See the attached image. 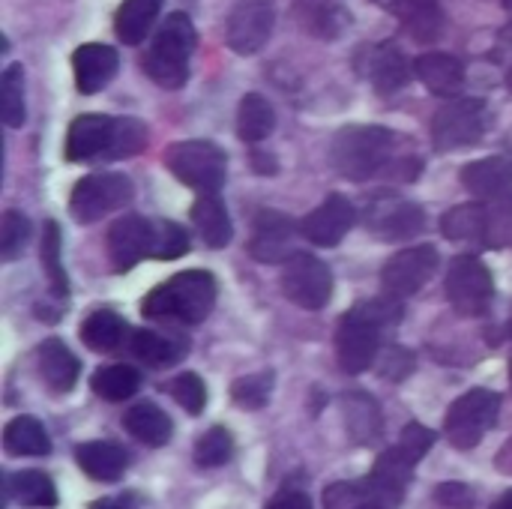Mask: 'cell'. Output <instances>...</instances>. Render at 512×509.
I'll list each match as a JSON object with an SVG mask.
<instances>
[{"label": "cell", "instance_id": "6da1fadb", "mask_svg": "<svg viewBox=\"0 0 512 509\" xmlns=\"http://www.w3.org/2000/svg\"><path fill=\"white\" fill-rule=\"evenodd\" d=\"M219 297L216 276L207 270H183L171 276L168 282L156 285L144 303L141 312L144 318L153 321H180V324H201Z\"/></svg>", "mask_w": 512, "mask_h": 509}, {"label": "cell", "instance_id": "7a4b0ae2", "mask_svg": "<svg viewBox=\"0 0 512 509\" xmlns=\"http://www.w3.org/2000/svg\"><path fill=\"white\" fill-rule=\"evenodd\" d=\"M396 141L399 138L384 126H345L333 138L330 162L345 180L363 183L393 168Z\"/></svg>", "mask_w": 512, "mask_h": 509}, {"label": "cell", "instance_id": "3957f363", "mask_svg": "<svg viewBox=\"0 0 512 509\" xmlns=\"http://www.w3.org/2000/svg\"><path fill=\"white\" fill-rule=\"evenodd\" d=\"M195 51V24L186 12H171L144 54V72L165 90H180L189 78V57Z\"/></svg>", "mask_w": 512, "mask_h": 509}, {"label": "cell", "instance_id": "277c9868", "mask_svg": "<svg viewBox=\"0 0 512 509\" xmlns=\"http://www.w3.org/2000/svg\"><path fill=\"white\" fill-rule=\"evenodd\" d=\"M165 165L195 192H219L228 174V156L213 141H177L168 147Z\"/></svg>", "mask_w": 512, "mask_h": 509}, {"label": "cell", "instance_id": "5b68a950", "mask_svg": "<svg viewBox=\"0 0 512 509\" xmlns=\"http://www.w3.org/2000/svg\"><path fill=\"white\" fill-rule=\"evenodd\" d=\"M132 198H135V186L126 174L96 171L75 183L72 198H69V213L75 216V222L93 225L102 216L132 204Z\"/></svg>", "mask_w": 512, "mask_h": 509}, {"label": "cell", "instance_id": "8992f818", "mask_svg": "<svg viewBox=\"0 0 512 509\" xmlns=\"http://www.w3.org/2000/svg\"><path fill=\"white\" fill-rule=\"evenodd\" d=\"M501 414V396L492 390H468L465 396H459L444 420V435L456 450H474L486 432L498 423Z\"/></svg>", "mask_w": 512, "mask_h": 509}, {"label": "cell", "instance_id": "52a82bcc", "mask_svg": "<svg viewBox=\"0 0 512 509\" xmlns=\"http://www.w3.org/2000/svg\"><path fill=\"white\" fill-rule=\"evenodd\" d=\"M381 333L384 327L357 303L336 330V357L342 372L348 375H360L366 369H372V363L381 354Z\"/></svg>", "mask_w": 512, "mask_h": 509}, {"label": "cell", "instance_id": "ba28073f", "mask_svg": "<svg viewBox=\"0 0 512 509\" xmlns=\"http://www.w3.org/2000/svg\"><path fill=\"white\" fill-rule=\"evenodd\" d=\"M486 102L474 96H456L444 102L432 117V141L438 150H462L483 138Z\"/></svg>", "mask_w": 512, "mask_h": 509}, {"label": "cell", "instance_id": "9c48e42d", "mask_svg": "<svg viewBox=\"0 0 512 509\" xmlns=\"http://www.w3.org/2000/svg\"><path fill=\"white\" fill-rule=\"evenodd\" d=\"M447 297L462 318H480L495 300V282L489 267L474 255H459L447 270Z\"/></svg>", "mask_w": 512, "mask_h": 509}, {"label": "cell", "instance_id": "30bf717a", "mask_svg": "<svg viewBox=\"0 0 512 509\" xmlns=\"http://www.w3.org/2000/svg\"><path fill=\"white\" fill-rule=\"evenodd\" d=\"M282 294L294 306L318 312L333 297V273L321 258L309 252H294L282 270Z\"/></svg>", "mask_w": 512, "mask_h": 509}, {"label": "cell", "instance_id": "8fae6325", "mask_svg": "<svg viewBox=\"0 0 512 509\" xmlns=\"http://www.w3.org/2000/svg\"><path fill=\"white\" fill-rule=\"evenodd\" d=\"M108 258L117 273H129L144 258H156V222L138 213L114 219L105 234Z\"/></svg>", "mask_w": 512, "mask_h": 509}, {"label": "cell", "instance_id": "7c38bea8", "mask_svg": "<svg viewBox=\"0 0 512 509\" xmlns=\"http://www.w3.org/2000/svg\"><path fill=\"white\" fill-rule=\"evenodd\" d=\"M273 27H276V12L267 0H243L228 15L225 42L234 54L249 57L267 45V39L273 36Z\"/></svg>", "mask_w": 512, "mask_h": 509}, {"label": "cell", "instance_id": "4fadbf2b", "mask_svg": "<svg viewBox=\"0 0 512 509\" xmlns=\"http://www.w3.org/2000/svg\"><path fill=\"white\" fill-rule=\"evenodd\" d=\"M438 273V249L435 246H411L396 252L381 273V282L387 294L393 297H411L420 288L429 285V279Z\"/></svg>", "mask_w": 512, "mask_h": 509}, {"label": "cell", "instance_id": "5bb4252c", "mask_svg": "<svg viewBox=\"0 0 512 509\" xmlns=\"http://www.w3.org/2000/svg\"><path fill=\"white\" fill-rule=\"evenodd\" d=\"M300 225L279 210H261L255 216V231L249 240V255L261 264H285L294 255V240Z\"/></svg>", "mask_w": 512, "mask_h": 509}, {"label": "cell", "instance_id": "9a60e30c", "mask_svg": "<svg viewBox=\"0 0 512 509\" xmlns=\"http://www.w3.org/2000/svg\"><path fill=\"white\" fill-rule=\"evenodd\" d=\"M357 210L345 195H330L324 204H318L303 222H300V234L315 243V246H339L342 237L354 228Z\"/></svg>", "mask_w": 512, "mask_h": 509}, {"label": "cell", "instance_id": "2e32d148", "mask_svg": "<svg viewBox=\"0 0 512 509\" xmlns=\"http://www.w3.org/2000/svg\"><path fill=\"white\" fill-rule=\"evenodd\" d=\"M117 117L108 114H81L72 120L66 132V159L84 162V159H108V150L114 144Z\"/></svg>", "mask_w": 512, "mask_h": 509}, {"label": "cell", "instance_id": "e0dca14e", "mask_svg": "<svg viewBox=\"0 0 512 509\" xmlns=\"http://www.w3.org/2000/svg\"><path fill=\"white\" fill-rule=\"evenodd\" d=\"M120 57L111 45L102 42H84L72 54V72H75V87L87 96L99 93L114 75H117Z\"/></svg>", "mask_w": 512, "mask_h": 509}, {"label": "cell", "instance_id": "ac0fdd59", "mask_svg": "<svg viewBox=\"0 0 512 509\" xmlns=\"http://www.w3.org/2000/svg\"><path fill=\"white\" fill-rule=\"evenodd\" d=\"M426 228V213L414 201H381L369 210V231L381 240H411Z\"/></svg>", "mask_w": 512, "mask_h": 509}, {"label": "cell", "instance_id": "d6986e66", "mask_svg": "<svg viewBox=\"0 0 512 509\" xmlns=\"http://www.w3.org/2000/svg\"><path fill=\"white\" fill-rule=\"evenodd\" d=\"M78 468L96 483H117L129 468V453L114 441H87L75 450Z\"/></svg>", "mask_w": 512, "mask_h": 509}, {"label": "cell", "instance_id": "ffe728a7", "mask_svg": "<svg viewBox=\"0 0 512 509\" xmlns=\"http://www.w3.org/2000/svg\"><path fill=\"white\" fill-rule=\"evenodd\" d=\"M462 186L480 198H501L512 192V159L489 156L462 168Z\"/></svg>", "mask_w": 512, "mask_h": 509}, {"label": "cell", "instance_id": "44dd1931", "mask_svg": "<svg viewBox=\"0 0 512 509\" xmlns=\"http://www.w3.org/2000/svg\"><path fill=\"white\" fill-rule=\"evenodd\" d=\"M36 357H39V375L54 393H69L78 384L81 363L60 339H45Z\"/></svg>", "mask_w": 512, "mask_h": 509}, {"label": "cell", "instance_id": "7402d4cb", "mask_svg": "<svg viewBox=\"0 0 512 509\" xmlns=\"http://www.w3.org/2000/svg\"><path fill=\"white\" fill-rule=\"evenodd\" d=\"M417 78L435 93V96H456L462 81H465V66L459 57L444 54V51H429L420 54L414 63Z\"/></svg>", "mask_w": 512, "mask_h": 509}, {"label": "cell", "instance_id": "603a6c76", "mask_svg": "<svg viewBox=\"0 0 512 509\" xmlns=\"http://www.w3.org/2000/svg\"><path fill=\"white\" fill-rule=\"evenodd\" d=\"M15 501L18 507L48 509L57 507V489L48 474L42 471H18L3 474V501Z\"/></svg>", "mask_w": 512, "mask_h": 509}, {"label": "cell", "instance_id": "cb8c5ba5", "mask_svg": "<svg viewBox=\"0 0 512 509\" xmlns=\"http://www.w3.org/2000/svg\"><path fill=\"white\" fill-rule=\"evenodd\" d=\"M192 222L201 234V240L210 249H222L231 243V216L216 192H201L192 204Z\"/></svg>", "mask_w": 512, "mask_h": 509}, {"label": "cell", "instance_id": "d4e9b609", "mask_svg": "<svg viewBox=\"0 0 512 509\" xmlns=\"http://www.w3.org/2000/svg\"><path fill=\"white\" fill-rule=\"evenodd\" d=\"M123 426L144 447H165L171 441V432H174L171 417L159 405H150V402L132 405L123 417Z\"/></svg>", "mask_w": 512, "mask_h": 509}, {"label": "cell", "instance_id": "484cf974", "mask_svg": "<svg viewBox=\"0 0 512 509\" xmlns=\"http://www.w3.org/2000/svg\"><path fill=\"white\" fill-rule=\"evenodd\" d=\"M396 15L411 39L429 45L444 33V12L438 0H399Z\"/></svg>", "mask_w": 512, "mask_h": 509}, {"label": "cell", "instance_id": "4316f807", "mask_svg": "<svg viewBox=\"0 0 512 509\" xmlns=\"http://www.w3.org/2000/svg\"><path fill=\"white\" fill-rule=\"evenodd\" d=\"M369 78H372V87L381 96H393V93H399L411 81V63H408V57L399 48L381 45L378 51H372Z\"/></svg>", "mask_w": 512, "mask_h": 509}, {"label": "cell", "instance_id": "83f0119b", "mask_svg": "<svg viewBox=\"0 0 512 509\" xmlns=\"http://www.w3.org/2000/svg\"><path fill=\"white\" fill-rule=\"evenodd\" d=\"M342 411H345V426L351 432V438L357 444H372L381 438L384 432V417L375 405L372 396L366 393H348L345 402H342Z\"/></svg>", "mask_w": 512, "mask_h": 509}, {"label": "cell", "instance_id": "f1b7e54d", "mask_svg": "<svg viewBox=\"0 0 512 509\" xmlns=\"http://www.w3.org/2000/svg\"><path fill=\"white\" fill-rule=\"evenodd\" d=\"M159 9H162V0H123L114 15V30L120 36V42H126V45L144 42L156 24Z\"/></svg>", "mask_w": 512, "mask_h": 509}, {"label": "cell", "instance_id": "f546056e", "mask_svg": "<svg viewBox=\"0 0 512 509\" xmlns=\"http://www.w3.org/2000/svg\"><path fill=\"white\" fill-rule=\"evenodd\" d=\"M273 129H276V111L270 99H264L261 93H246L237 108V135L246 144H258L270 138Z\"/></svg>", "mask_w": 512, "mask_h": 509}, {"label": "cell", "instance_id": "4dcf8cb0", "mask_svg": "<svg viewBox=\"0 0 512 509\" xmlns=\"http://www.w3.org/2000/svg\"><path fill=\"white\" fill-rule=\"evenodd\" d=\"M78 333H81V342L90 351L108 354V351H114L126 339V321L117 312H111V309H96V312H90L84 318Z\"/></svg>", "mask_w": 512, "mask_h": 509}, {"label": "cell", "instance_id": "1f68e13d", "mask_svg": "<svg viewBox=\"0 0 512 509\" xmlns=\"http://www.w3.org/2000/svg\"><path fill=\"white\" fill-rule=\"evenodd\" d=\"M129 354L138 363L150 366V369H165V366H174L186 351L174 339L159 336L153 330H132V336H129Z\"/></svg>", "mask_w": 512, "mask_h": 509}, {"label": "cell", "instance_id": "d6a6232c", "mask_svg": "<svg viewBox=\"0 0 512 509\" xmlns=\"http://www.w3.org/2000/svg\"><path fill=\"white\" fill-rule=\"evenodd\" d=\"M3 444L12 456H48L51 453V438L36 417H15L3 432Z\"/></svg>", "mask_w": 512, "mask_h": 509}, {"label": "cell", "instance_id": "836d02e7", "mask_svg": "<svg viewBox=\"0 0 512 509\" xmlns=\"http://www.w3.org/2000/svg\"><path fill=\"white\" fill-rule=\"evenodd\" d=\"M90 387L105 402H126V399H132L138 393L141 375L132 366H126V363H114V366L96 369L93 378H90Z\"/></svg>", "mask_w": 512, "mask_h": 509}, {"label": "cell", "instance_id": "e575fe53", "mask_svg": "<svg viewBox=\"0 0 512 509\" xmlns=\"http://www.w3.org/2000/svg\"><path fill=\"white\" fill-rule=\"evenodd\" d=\"M441 234L447 240H486L489 234V207L459 204L441 219Z\"/></svg>", "mask_w": 512, "mask_h": 509}, {"label": "cell", "instance_id": "d590c367", "mask_svg": "<svg viewBox=\"0 0 512 509\" xmlns=\"http://www.w3.org/2000/svg\"><path fill=\"white\" fill-rule=\"evenodd\" d=\"M0 120L9 129L24 126L27 120V102H24V66L12 63L0 75Z\"/></svg>", "mask_w": 512, "mask_h": 509}, {"label": "cell", "instance_id": "8d00e7d4", "mask_svg": "<svg viewBox=\"0 0 512 509\" xmlns=\"http://www.w3.org/2000/svg\"><path fill=\"white\" fill-rule=\"evenodd\" d=\"M39 255H42V267H45V279L54 297H66L69 294V279L66 270L60 264V225L54 219H48L42 225V243H39Z\"/></svg>", "mask_w": 512, "mask_h": 509}, {"label": "cell", "instance_id": "74e56055", "mask_svg": "<svg viewBox=\"0 0 512 509\" xmlns=\"http://www.w3.org/2000/svg\"><path fill=\"white\" fill-rule=\"evenodd\" d=\"M234 453V438L228 429L213 426L207 429L198 441H195V465L210 471V468H222Z\"/></svg>", "mask_w": 512, "mask_h": 509}, {"label": "cell", "instance_id": "f35d334b", "mask_svg": "<svg viewBox=\"0 0 512 509\" xmlns=\"http://www.w3.org/2000/svg\"><path fill=\"white\" fill-rule=\"evenodd\" d=\"M273 384L276 375L273 372H258V375H243L234 381L231 387V399L243 408V411H261L270 396H273Z\"/></svg>", "mask_w": 512, "mask_h": 509}, {"label": "cell", "instance_id": "ab89813d", "mask_svg": "<svg viewBox=\"0 0 512 509\" xmlns=\"http://www.w3.org/2000/svg\"><path fill=\"white\" fill-rule=\"evenodd\" d=\"M33 225L24 213L18 210H6L3 213V225H0V255L3 261H15L24 255L27 243H30Z\"/></svg>", "mask_w": 512, "mask_h": 509}, {"label": "cell", "instance_id": "60d3db41", "mask_svg": "<svg viewBox=\"0 0 512 509\" xmlns=\"http://www.w3.org/2000/svg\"><path fill=\"white\" fill-rule=\"evenodd\" d=\"M144 147H147V126L132 117H117V132H114L108 159H129V156H138Z\"/></svg>", "mask_w": 512, "mask_h": 509}, {"label": "cell", "instance_id": "b9f144b4", "mask_svg": "<svg viewBox=\"0 0 512 509\" xmlns=\"http://www.w3.org/2000/svg\"><path fill=\"white\" fill-rule=\"evenodd\" d=\"M168 393H171V399H174L186 414H192V417H198V414L207 408V387H204V381H201L195 372L177 375V378L168 384Z\"/></svg>", "mask_w": 512, "mask_h": 509}, {"label": "cell", "instance_id": "7bdbcfd3", "mask_svg": "<svg viewBox=\"0 0 512 509\" xmlns=\"http://www.w3.org/2000/svg\"><path fill=\"white\" fill-rule=\"evenodd\" d=\"M189 252V234L171 219H156V258L174 261Z\"/></svg>", "mask_w": 512, "mask_h": 509}, {"label": "cell", "instance_id": "ee69618b", "mask_svg": "<svg viewBox=\"0 0 512 509\" xmlns=\"http://www.w3.org/2000/svg\"><path fill=\"white\" fill-rule=\"evenodd\" d=\"M363 504H375L366 480H357V483H333L324 492V509H360Z\"/></svg>", "mask_w": 512, "mask_h": 509}, {"label": "cell", "instance_id": "f6af8a7d", "mask_svg": "<svg viewBox=\"0 0 512 509\" xmlns=\"http://www.w3.org/2000/svg\"><path fill=\"white\" fill-rule=\"evenodd\" d=\"M495 207L489 210V234L486 246H510L512 243V192L492 198Z\"/></svg>", "mask_w": 512, "mask_h": 509}, {"label": "cell", "instance_id": "bcb514c9", "mask_svg": "<svg viewBox=\"0 0 512 509\" xmlns=\"http://www.w3.org/2000/svg\"><path fill=\"white\" fill-rule=\"evenodd\" d=\"M378 372L387 378V381H402L414 372V354L408 348H399V345H390L378 354L375 360Z\"/></svg>", "mask_w": 512, "mask_h": 509}, {"label": "cell", "instance_id": "7dc6e473", "mask_svg": "<svg viewBox=\"0 0 512 509\" xmlns=\"http://www.w3.org/2000/svg\"><path fill=\"white\" fill-rule=\"evenodd\" d=\"M435 441H438V435L429 429V426H420V423H408L405 429H402V438H399V447L414 459V462H420V459H426V453L435 447Z\"/></svg>", "mask_w": 512, "mask_h": 509}, {"label": "cell", "instance_id": "c3c4849f", "mask_svg": "<svg viewBox=\"0 0 512 509\" xmlns=\"http://www.w3.org/2000/svg\"><path fill=\"white\" fill-rule=\"evenodd\" d=\"M435 501L450 509H471L477 498H474V489L465 483H441L435 489Z\"/></svg>", "mask_w": 512, "mask_h": 509}, {"label": "cell", "instance_id": "681fc988", "mask_svg": "<svg viewBox=\"0 0 512 509\" xmlns=\"http://www.w3.org/2000/svg\"><path fill=\"white\" fill-rule=\"evenodd\" d=\"M264 509H312V501L300 489H282Z\"/></svg>", "mask_w": 512, "mask_h": 509}, {"label": "cell", "instance_id": "f907efd6", "mask_svg": "<svg viewBox=\"0 0 512 509\" xmlns=\"http://www.w3.org/2000/svg\"><path fill=\"white\" fill-rule=\"evenodd\" d=\"M132 507H135V495H132V492L120 495L117 501H99V504H93V509H132Z\"/></svg>", "mask_w": 512, "mask_h": 509}, {"label": "cell", "instance_id": "816d5d0a", "mask_svg": "<svg viewBox=\"0 0 512 509\" xmlns=\"http://www.w3.org/2000/svg\"><path fill=\"white\" fill-rule=\"evenodd\" d=\"M492 509H512V489L510 492H504V495L492 504Z\"/></svg>", "mask_w": 512, "mask_h": 509}, {"label": "cell", "instance_id": "f5cc1de1", "mask_svg": "<svg viewBox=\"0 0 512 509\" xmlns=\"http://www.w3.org/2000/svg\"><path fill=\"white\" fill-rule=\"evenodd\" d=\"M372 3H378V6H384L390 12H396V6H399V0H372Z\"/></svg>", "mask_w": 512, "mask_h": 509}, {"label": "cell", "instance_id": "db71d44e", "mask_svg": "<svg viewBox=\"0 0 512 509\" xmlns=\"http://www.w3.org/2000/svg\"><path fill=\"white\" fill-rule=\"evenodd\" d=\"M360 509H393V507H387V504H363Z\"/></svg>", "mask_w": 512, "mask_h": 509}, {"label": "cell", "instance_id": "11a10c76", "mask_svg": "<svg viewBox=\"0 0 512 509\" xmlns=\"http://www.w3.org/2000/svg\"><path fill=\"white\" fill-rule=\"evenodd\" d=\"M507 87L512 90V66H510V72H507Z\"/></svg>", "mask_w": 512, "mask_h": 509}, {"label": "cell", "instance_id": "9f6ffc18", "mask_svg": "<svg viewBox=\"0 0 512 509\" xmlns=\"http://www.w3.org/2000/svg\"><path fill=\"white\" fill-rule=\"evenodd\" d=\"M504 6H507V9H510V12H512V0H504Z\"/></svg>", "mask_w": 512, "mask_h": 509}, {"label": "cell", "instance_id": "6f0895ef", "mask_svg": "<svg viewBox=\"0 0 512 509\" xmlns=\"http://www.w3.org/2000/svg\"><path fill=\"white\" fill-rule=\"evenodd\" d=\"M510 378H512V363H510Z\"/></svg>", "mask_w": 512, "mask_h": 509}]
</instances>
